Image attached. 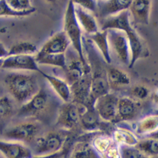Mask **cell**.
<instances>
[{
	"instance_id": "cell-15",
	"label": "cell",
	"mask_w": 158,
	"mask_h": 158,
	"mask_svg": "<svg viewBox=\"0 0 158 158\" xmlns=\"http://www.w3.org/2000/svg\"><path fill=\"white\" fill-rule=\"evenodd\" d=\"M0 152L5 158H33L31 148L16 141L0 140Z\"/></svg>"
},
{
	"instance_id": "cell-29",
	"label": "cell",
	"mask_w": 158,
	"mask_h": 158,
	"mask_svg": "<svg viewBox=\"0 0 158 158\" xmlns=\"http://www.w3.org/2000/svg\"><path fill=\"white\" fill-rule=\"evenodd\" d=\"M113 140L118 144H126L135 146L138 141L132 132L124 128H116L113 133Z\"/></svg>"
},
{
	"instance_id": "cell-35",
	"label": "cell",
	"mask_w": 158,
	"mask_h": 158,
	"mask_svg": "<svg viewBox=\"0 0 158 158\" xmlns=\"http://www.w3.org/2000/svg\"><path fill=\"white\" fill-rule=\"evenodd\" d=\"M6 2L12 10L18 12H25L33 9L31 2L28 0H12L6 1Z\"/></svg>"
},
{
	"instance_id": "cell-24",
	"label": "cell",
	"mask_w": 158,
	"mask_h": 158,
	"mask_svg": "<svg viewBox=\"0 0 158 158\" xmlns=\"http://www.w3.org/2000/svg\"><path fill=\"white\" fill-rule=\"evenodd\" d=\"M106 74L109 88H118L130 84V78L128 75L118 68H109Z\"/></svg>"
},
{
	"instance_id": "cell-6",
	"label": "cell",
	"mask_w": 158,
	"mask_h": 158,
	"mask_svg": "<svg viewBox=\"0 0 158 158\" xmlns=\"http://www.w3.org/2000/svg\"><path fill=\"white\" fill-rule=\"evenodd\" d=\"M108 44H110L119 60L123 64L129 65L130 50L126 34L116 30H107Z\"/></svg>"
},
{
	"instance_id": "cell-23",
	"label": "cell",
	"mask_w": 158,
	"mask_h": 158,
	"mask_svg": "<svg viewBox=\"0 0 158 158\" xmlns=\"http://www.w3.org/2000/svg\"><path fill=\"white\" fill-rule=\"evenodd\" d=\"M69 158H101L92 144L88 141H79L75 144Z\"/></svg>"
},
{
	"instance_id": "cell-26",
	"label": "cell",
	"mask_w": 158,
	"mask_h": 158,
	"mask_svg": "<svg viewBox=\"0 0 158 158\" xmlns=\"http://www.w3.org/2000/svg\"><path fill=\"white\" fill-rule=\"evenodd\" d=\"M35 59L36 63L38 64H46L51 66L59 67L64 68H66V56L65 54L59 55H40L37 54Z\"/></svg>"
},
{
	"instance_id": "cell-5",
	"label": "cell",
	"mask_w": 158,
	"mask_h": 158,
	"mask_svg": "<svg viewBox=\"0 0 158 158\" xmlns=\"http://www.w3.org/2000/svg\"><path fill=\"white\" fill-rule=\"evenodd\" d=\"M39 131L40 126L37 123H20L11 128H7L4 132L3 136L8 140H12L14 141L32 142L35 139Z\"/></svg>"
},
{
	"instance_id": "cell-16",
	"label": "cell",
	"mask_w": 158,
	"mask_h": 158,
	"mask_svg": "<svg viewBox=\"0 0 158 158\" xmlns=\"http://www.w3.org/2000/svg\"><path fill=\"white\" fill-rule=\"evenodd\" d=\"M132 28L133 27L130 22V15L128 10H127L105 19L103 22L101 30H116L126 33Z\"/></svg>"
},
{
	"instance_id": "cell-10",
	"label": "cell",
	"mask_w": 158,
	"mask_h": 158,
	"mask_svg": "<svg viewBox=\"0 0 158 158\" xmlns=\"http://www.w3.org/2000/svg\"><path fill=\"white\" fill-rule=\"evenodd\" d=\"M91 80L92 74L91 72H88L82 76V78L72 84L70 86L72 97L74 98L77 103L83 104L84 107L87 105H93L89 102L90 96Z\"/></svg>"
},
{
	"instance_id": "cell-3",
	"label": "cell",
	"mask_w": 158,
	"mask_h": 158,
	"mask_svg": "<svg viewBox=\"0 0 158 158\" xmlns=\"http://www.w3.org/2000/svg\"><path fill=\"white\" fill-rule=\"evenodd\" d=\"M50 96L44 88H40L39 92L27 103L23 104L18 112L23 117H40L48 112L50 105Z\"/></svg>"
},
{
	"instance_id": "cell-9",
	"label": "cell",
	"mask_w": 158,
	"mask_h": 158,
	"mask_svg": "<svg viewBox=\"0 0 158 158\" xmlns=\"http://www.w3.org/2000/svg\"><path fill=\"white\" fill-rule=\"evenodd\" d=\"M125 34L127 35L130 50V63L128 67L132 68L139 59L147 57L148 56V51L144 40L137 34L134 28H132Z\"/></svg>"
},
{
	"instance_id": "cell-28",
	"label": "cell",
	"mask_w": 158,
	"mask_h": 158,
	"mask_svg": "<svg viewBox=\"0 0 158 158\" xmlns=\"http://www.w3.org/2000/svg\"><path fill=\"white\" fill-rule=\"evenodd\" d=\"M158 116L157 115H150L143 118L136 125V132L139 135H144L153 132L157 129Z\"/></svg>"
},
{
	"instance_id": "cell-12",
	"label": "cell",
	"mask_w": 158,
	"mask_h": 158,
	"mask_svg": "<svg viewBox=\"0 0 158 158\" xmlns=\"http://www.w3.org/2000/svg\"><path fill=\"white\" fill-rule=\"evenodd\" d=\"M2 69L40 72L35 59L32 56H9L3 60Z\"/></svg>"
},
{
	"instance_id": "cell-30",
	"label": "cell",
	"mask_w": 158,
	"mask_h": 158,
	"mask_svg": "<svg viewBox=\"0 0 158 158\" xmlns=\"http://www.w3.org/2000/svg\"><path fill=\"white\" fill-rule=\"evenodd\" d=\"M37 48L30 42H19L11 47L9 56H32L37 52Z\"/></svg>"
},
{
	"instance_id": "cell-34",
	"label": "cell",
	"mask_w": 158,
	"mask_h": 158,
	"mask_svg": "<svg viewBox=\"0 0 158 158\" xmlns=\"http://www.w3.org/2000/svg\"><path fill=\"white\" fill-rule=\"evenodd\" d=\"M35 10V9L33 8L32 10H27V11L25 12L15 11V10H12L11 8L8 6L6 1H3V0L0 1V16H15V17L27 16L32 14Z\"/></svg>"
},
{
	"instance_id": "cell-27",
	"label": "cell",
	"mask_w": 158,
	"mask_h": 158,
	"mask_svg": "<svg viewBox=\"0 0 158 158\" xmlns=\"http://www.w3.org/2000/svg\"><path fill=\"white\" fill-rule=\"evenodd\" d=\"M135 147L148 158L154 157L158 154V142L156 138H147L138 140Z\"/></svg>"
},
{
	"instance_id": "cell-8",
	"label": "cell",
	"mask_w": 158,
	"mask_h": 158,
	"mask_svg": "<svg viewBox=\"0 0 158 158\" xmlns=\"http://www.w3.org/2000/svg\"><path fill=\"white\" fill-rule=\"evenodd\" d=\"M80 108L75 103H64L60 107L57 116V124L61 128L71 129L80 122Z\"/></svg>"
},
{
	"instance_id": "cell-20",
	"label": "cell",
	"mask_w": 158,
	"mask_h": 158,
	"mask_svg": "<svg viewBox=\"0 0 158 158\" xmlns=\"http://www.w3.org/2000/svg\"><path fill=\"white\" fill-rule=\"evenodd\" d=\"M40 73L49 83V84L54 89L55 92L58 94V96L64 100V102H70L71 99H72L71 89L69 84L66 81L61 80L58 77H55L51 75L46 74L45 72H42V71H40Z\"/></svg>"
},
{
	"instance_id": "cell-18",
	"label": "cell",
	"mask_w": 158,
	"mask_h": 158,
	"mask_svg": "<svg viewBox=\"0 0 158 158\" xmlns=\"http://www.w3.org/2000/svg\"><path fill=\"white\" fill-rule=\"evenodd\" d=\"M73 3H74V2H73ZM74 9L76 19L78 21L80 27H83V29L89 35L99 31L98 24H97L96 19L90 13H88L87 10H84L83 8L75 3Z\"/></svg>"
},
{
	"instance_id": "cell-32",
	"label": "cell",
	"mask_w": 158,
	"mask_h": 158,
	"mask_svg": "<svg viewBox=\"0 0 158 158\" xmlns=\"http://www.w3.org/2000/svg\"><path fill=\"white\" fill-rule=\"evenodd\" d=\"M112 141H113V140L109 138L108 136H96L93 139L91 144H92V147L95 148V150L98 152L100 156H101V155L109 148Z\"/></svg>"
},
{
	"instance_id": "cell-40",
	"label": "cell",
	"mask_w": 158,
	"mask_h": 158,
	"mask_svg": "<svg viewBox=\"0 0 158 158\" xmlns=\"http://www.w3.org/2000/svg\"><path fill=\"white\" fill-rule=\"evenodd\" d=\"M0 158H5L3 156H2V154L1 153V152H0Z\"/></svg>"
},
{
	"instance_id": "cell-19",
	"label": "cell",
	"mask_w": 158,
	"mask_h": 158,
	"mask_svg": "<svg viewBox=\"0 0 158 158\" xmlns=\"http://www.w3.org/2000/svg\"><path fill=\"white\" fill-rule=\"evenodd\" d=\"M66 76L68 79V84H69V86L72 84L77 82L80 79L82 78L85 73L88 72H91V68L88 64L84 65L80 59H73L68 63L66 64Z\"/></svg>"
},
{
	"instance_id": "cell-17",
	"label": "cell",
	"mask_w": 158,
	"mask_h": 158,
	"mask_svg": "<svg viewBox=\"0 0 158 158\" xmlns=\"http://www.w3.org/2000/svg\"><path fill=\"white\" fill-rule=\"evenodd\" d=\"M152 6L151 1H132L130 6L128 8L129 15L132 16L134 22L143 25L149 23L150 10Z\"/></svg>"
},
{
	"instance_id": "cell-25",
	"label": "cell",
	"mask_w": 158,
	"mask_h": 158,
	"mask_svg": "<svg viewBox=\"0 0 158 158\" xmlns=\"http://www.w3.org/2000/svg\"><path fill=\"white\" fill-rule=\"evenodd\" d=\"M90 39L96 44L100 52L103 56V58L105 62L110 64L111 60L110 52H109V44L108 41V34L107 31H99L93 35H91Z\"/></svg>"
},
{
	"instance_id": "cell-2",
	"label": "cell",
	"mask_w": 158,
	"mask_h": 158,
	"mask_svg": "<svg viewBox=\"0 0 158 158\" xmlns=\"http://www.w3.org/2000/svg\"><path fill=\"white\" fill-rule=\"evenodd\" d=\"M64 32L68 37L70 44L77 52L80 61L87 65V62L84 56L82 44V30L75 14L73 1L68 2L64 15Z\"/></svg>"
},
{
	"instance_id": "cell-22",
	"label": "cell",
	"mask_w": 158,
	"mask_h": 158,
	"mask_svg": "<svg viewBox=\"0 0 158 158\" xmlns=\"http://www.w3.org/2000/svg\"><path fill=\"white\" fill-rule=\"evenodd\" d=\"M80 122L84 130L93 131L100 125V116L93 105H87L80 114Z\"/></svg>"
},
{
	"instance_id": "cell-36",
	"label": "cell",
	"mask_w": 158,
	"mask_h": 158,
	"mask_svg": "<svg viewBox=\"0 0 158 158\" xmlns=\"http://www.w3.org/2000/svg\"><path fill=\"white\" fill-rule=\"evenodd\" d=\"M131 95L137 100H144L149 95V90L143 85H136L131 89Z\"/></svg>"
},
{
	"instance_id": "cell-33",
	"label": "cell",
	"mask_w": 158,
	"mask_h": 158,
	"mask_svg": "<svg viewBox=\"0 0 158 158\" xmlns=\"http://www.w3.org/2000/svg\"><path fill=\"white\" fill-rule=\"evenodd\" d=\"M120 158H148L142 154L135 146L119 144Z\"/></svg>"
},
{
	"instance_id": "cell-4",
	"label": "cell",
	"mask_w": 158,
	"mask_h": 158,
	"mask_svg": "<svg viewBox=\"0 0 158 158\" xmlns=\"http://www.w3.org/2000/svg\"><path fill=\"white\" fill-rule=\"evenodd\" d=\"M65 138L57 132H49L36 139L34 156H47L62 150Z\"/></svg>"
},
{
	"instance_id": "cell-11",
	"label": "cell",
	"mask_w": 158,
	"mask_h": 158,
	"mask_svg": "<svg viewBox=\"0 0 158 158\" xmlns=\"http://www.w3.org/2000/svg\"><path fill=\"white\" fill-rule=\"evenodd\" d=\"M70 42L64 31H60L52 36L43 45L37 54L40 55H59L65 54Z\"/></svg>"
},
{
	"instance_id": "cell-37",
	"label": "cell",
	"mask_w": 158,
	"mask_h": 158,
	"mask_svg": "<svg viewBox=\"0 0 158 158\" xmlns=\"http://www.w3.org/2000/svg\"><path fill=\"white\" fill-rule=\"evenodd\" d=\"M74 2V1H73ZM75 4L80 6L84 10L91 12H96V1L93 0H83V1H75Z\"/></svg>"
},
{
	"instance_id": "cell-1",
	"label": "cell",
	"mask_w": 158,
	"mask_h": 158,
	"mask_svg": "<svg viewBox=\"0 0 158 158\" xmlns=\"http://www.w3.org/2000/svg\"><path fill=\"white\" fill-rule=\"evenodd\" d=\"M4 84L13 98L20 104H26L39 92L38 81L33 75L10 72L4 78Z\"/></svg>"
},
{
	"instance_id": "cell-14",
	"label": "cell",
	"mask_w": 158,
	"mask_h": 158,
	"mask_svg": "<svg viewBox=\"0 0 158 158\" xmlns=\"http://www.w3.org/2000/svg\"><path fill=\"white\" fill-rule=\"evenodd\" d=\"M132 1L124 0H107L96 1V12L102 18L116 15L120 12L128 10Z\"/></svg>"
},
{
	"instance_id": "cell-38",
	"label": "cell",
	"mask_w": 158,
	"mask_h": 158,
	"mask_svg": "<svg viewBox=\"0 0 158 158\" xmlns=\"http://www.w3.org/2000/svg\"><path fill=\"white\" fill-rule=\"evenodd\" d=\"M8 56H9V52H8L7 49L4 47L3 44L0 42V60H4V59L6 58Z\"/></svg>"
},
{
	"instance_id": "cell-13",
	"label": "cell",
	"mask_w": 158,
	"mask_h": 158,
	"mask_svg": "<svg viewBox=\"0 0 158 158\" xmlns=\"http://www.w3.org/2000/svg\"><path fill=\"white\" fill-rule=\"evenodd\" d=\"M109 92V85L107 80V74L103 68H99L92 75L89 102L94 104V102L100 96Z\"/></svg>"
},
{
	"instance_id": "cell-39",
	"label": "cell",
	"mask_w": 158,
	"mask_h": 158,
	"mask_svg": "<svg viewBox=\"0 0 158 158\" xmlns=\"http://www.w3.org/2000/svg\"><path fill=\"white\" fill-rule=\"evenodd\" d=\"M2 62H3V60H0V69H1V68H2Z\"/></svg>"
},
{
	"instance_id": "cell-31",
	"label": "cell",
	"mask_w": 158,
	"mask_h": 158,
	"mask_svg": "<svg viewBox=\"0 0 158 158\" xmlns=\"http://www.w3.org/2000/svg\"><path fill=\"white\" fill-rule=\"evenodd\" d=\"M14 108L11 101L7 96L0 97V128L5 125L13 115Z\"/></svg>"
},
{
	"instance_id": "cell-21",
	"label": "cell",
	"mask_w": 158,
	"mask_h": 158,
	"mask_svg": "<svg viewBox=\"0 0 158 158\" xmlns=\"http://www.w3.org/2000/svg\"><path fill=\"white\" fill-rule=\"evenodd\" d=\"M136 104L133 100L127 97L120 98L117 103L116 118L125 121L132 120L136 116Z\"/></svg>"
},
{
	"instance_id": "cell-7",
	"label": "cell",
	"mask_w": 158,
	"mask_h": 158,
	"mask_svg": "<svg viewBox=\"0 0 158 158\" xmlns=\"http://www.w3.org/2000/svg\"><path fill=\"white\" fill-rule=\"evenodd\" d=\"M118 100L117 96L109 92L96 99L93 107L100 118L105 121H114L116 119Z\"/></svg>"
}]
</instances>
